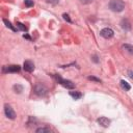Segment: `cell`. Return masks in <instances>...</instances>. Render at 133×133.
I'll use <instances>...</instances> for the list:
<instances>
[{
  "label": "cell",
  "mask_w": 133,
  "mask_h": 133,
  "mask_svg": "<svg viewBox=\"0 0 133 133\" xmlns=\"http://www.w3.org/2000/svg\"><path fill=\"white\" fill-rule=\"evenodd\" d=\"M109 8L112 11L115 12H121L125 8V3L123 0H111L109 2Z\"/></svg>",
  "instance_id": "obj_1"
},
{
  "label": "cell",
  "mask_w": 133,
  "mask_h": 133,
  "mask_svg": "<svg viewBox=\"0 0 133 133\" xmlns=\"http://www.w3.org/2000/svg\"><path fill=\"white\" fill-rule=\"evenodd\" d=\"M53 77L56 79V81L58 82V83H60L62 86H64V87H66V88H74V83L72 82V81H70V80H65V79H62L61 77H59V76H57V75H53Z\"/></svg>",
  "instance_id": "obj_2"
},
{
  "label": "cell",
  "mask_w": 133,
  "mask_h": 133,
  "mask_svg": "<svg viewBox=\"0 0 133 133\" xmlns=\"http://www.w3.org/2000/svg\"><path fill=\"white\" fill-rule=\"evenodd\" d=\"M21 68L18 64H10V65H5L3 66V73H17L20 72Z\"/></svg>",
  "instance_id": "obj_3"
},
{
  "label": "cell",
  "mask_w": 133,
  "mask_h": 133,
  "mask_svg": "<svg viewBox=\"0 0 133 133\" xmlns=\"http://www.w3.org/2000/svg\"><path fill=\"white\" fill-rule=\"evenodd\" d=\"M100 34H101V36H103L104 38L108 39V38H111V37L113 36L114 32H113V30H112L111 28L106 27V28H103V29L100 31Z\"/></svg>",
  "instance_id": "obj_4"
},
{
  "label": "cell",
  "mask_w": 133,
  "mask_h": 133,
  "mask_svg": "<svg viewBox=\"0 0 133 133\" xmlns=\"http://www.w3.org/2000/svg\"><path fill=\"white\" fill-rule=\"evenodd\" d=\"M4 112H5V115H6L8 118H10V119H15V118H16V113H15V111H14V109L11 108L10 105L6 104V105L4 106Z\"/></svg>",
  "instance_id": "obj_5"
},
{
  "label": "cell",
  "mask_w": 133,
  "mask_h": 133,
  "mask_svg": "<svg viewBox=\"0 0 133 133\" xmlns=\"http://www.w3.org/2000/svg\"><path fill=\"white\" fill-rule=\"evenodd\" d=\"M23 68H24V70H25L26 72L31 73V72H33V70H34V63H33L31 60H26V61H24Z\"/></svg>",
  "instance_id": "obj_6"
},
{
  "label": "cell",
  "mask_w": 133,
  "mask_h": 133,
  "mask_svg": "<svg viewBox=\"0 0 133 133\" xmlns=\"http://www.w3.org/2000/svg\"><path fill=\"white\" fill-rule=\"evenodd\" d=\"M34 91H35V94L36 95H38V96H44L46 92H47V88L44 86V85H36L35 86V88H34Z\"/></svg>",
  "instance_id": "obj_7"
},
{
  "label": "cell",
  "mask_w": 133,
  "mask_h": 133,
  "mask_svg": "<svg viewBox=\"0 0 133 133\" xmlns=\"http://www.w3.org/2000/svg\"><path fill=\"white\" fill-rule=\"evenodd\" d=\"M98 123H99L101 126H103V127H108V126L110 125V121H109L107 117H104V116L98 118Z\"/></svg>",
  "instance_id": "obj_8"
},
{
  "label": "cell",
  "mask_w": 133,
  "mask_h": 133,
  "mask_svg": "<svg viewBox=\"0 0 133 133\" xmlns=\"http://www.w3.org/2000/svg\"><path fill=\"white\" fill-rule=\"evenodd\" d=\"M123 49H124L125 51H127L129 54L133 55V46H131V45H129V44H125V45H123Z\"/></svg>",
  "instance_id": "obj_9"
},
{
  "label": "cell",
  "mask_w": 133,
  "mask_h": 133,
  "mask_svg": "<svg viewBox=\"0 0 133 133\" xmlns=\"http://www.w3.org/2000/svg\"><path fill=\"white\" fill-rule=\"evenodd\" d=\"M121 25H122V27H123L125 30H129V29L131 28V25H130V23H129V21H128L127 19L123 20L122 23H121Z\"/></svg>",
  "instance_id": "obj_10"
},
{
  "label": "cell",
  "mask_w": 133,
  "mask_h": 133,
  "mask_svg": "<svg viewBox=\"0 0 133 133\" xmlns=\"http://www.w3.org/2000/svg\"><path fill=\"white\" fill-rule=\"evenodd\" d=\"M70 96L74 99V100H78L82 97V94L79 91H70Z\"/></svg>",
  "instance_id": "obj_11"
},
{
  "label": "cell",
  "mask_w": 133,
  "mask_h": 133,
  "mask_svg": "<svg viewBox=\"0 0 133 133\" xmlns=\"http://www.w3.org/2000/svg\"><path fill=\"white\" fill-rule=\"evenodd\" d=\"M121 86H122L125 90H130V88H131V86L129 85V83H128L127 81H125V80H122V81H121Z\"/></svg>",
  "instance_id": "obj_12"
},
{
  "label": "cell",
  "mask_w": 133,
  "mask_h": 133,
  "mask_svg": "<svg viewBox=\"0 0 133 133\" xmlns=\"http://www.w3.org/2000/svg\"><path fill=\"white\" fill-rule=\"evenodd\" d=\"M3 22H4V24H5V25H6L8 28H10L12 31H16V30H17V29H16V28H15V27L11 25V23H10L9 21H7V20H5V19H4V20H3Z\"/></svg>",
  "instance_id": "obj_13"
},
{
  "label": "cell",
  "mask_w": 133,
  "mask_h": 133,
  "mask_svg": "<svg viewBox=\"0 0 133 133\" xmlns=\"http://www.w3.org/2000/svg\"><path fill=\"white\" fill-rule=\"evenodd\" d=\"M35 132H36V133H41V132L44 133V132H51V130H50L49 128H44V127H43V128H38V129H36Z\"/></svg>",
  "instance_id": "obj_14"
},
{
  "label": "cell",
  "mask_w": 133,
  "mask_h": 133,
  "mask_svg": "<svg viewBox=\"0 0 133 133\" xmlns=\"http://www.w3.org/2000/svg\"><path fill=\"white\" fill-rule=\"evenodd\" d=\"M14 89L16 90V92H21L23 90V86L19 85V84H16V85H14Z\"/></svg>",
  "instance_id": "obj_15"
},
{
  "label": "cell",
  "mask_w": 133,
  "mask_h": 133,
  "mask_svg": "<svg viewBox=\"0 0 133 133\" xmlns=\"http://www.w3.org/2000/svg\"><path fill=\"white\" fill-rule=\"evenodd\" d=\"M24 2H25V5H26L27 7L33 6V0H24Z\"/></svg>",
  "instance_id": "obj_16"
},
{
  "label": "cell",
  "mask_w": 133,
  "mask_h": 133,
  "mask_svg": "<svg viewBox=\"0 0 133 133\" xmlns=\"http://www.w3.org/2000/svg\"><path fill=\"white\" fill-rule=\"evenodd\" d=\"M17 25H18V27H19V29H21V30H23V31H26L27 30V28L22 24V23H20V22H18L17 23Z\"/></svg>",
  "instance_id": "obj_17"
},
{
  "label": "cell",
  "mask_w": 133,
  "mask_h": 133,
  "mask_svg": "<svg viewBox=\"0 0 133 133\" xmlns=\"http://www.w3.org/2000/svg\"><path fill=\"white\" fill-rule=\"evenodd\" d=\"M62 17H63V19H64L65 21H68V22H70V23L72 22V20L70 19V17H69V15H68V14H63V15H62Z\"/></svg>",
  "instance_id": "obj_18"
},
{
  "label": "cell",
  "mask_w": 133,
  "mask_h": 133,
  "mask_svg": "<svg viewBox=\"0 0 133 133\" xmlns=\"http://www.w3.org/2000/svg\"><path fill=\"white\" fill-rule=\"evenodd\" d=\"M88 80H92V81H96V82H101L100 79H98V78H96V77H92V76H89V77H88Z\"/></svg>",
  "instance_id": "obj_19"
},
{
  "label": "cell",
  "mask_w": 133,
  "mask_h": 133,
  "mask_svg": "<svg viewBox=\"0 0 133 133\" xmlns=\"http://www.w3.org/2000/svg\"><path fill=\"white\" fill-rule=\"evenodd\" d=\"M80 1H81V3H83V4H88V3L92 2V0H80Z\"/></svg>",
  "instance_id": "obj_20"
},
{
  "label": "cell",
  "mask_w": 133,
  "mask_h": 133,
  "mask_svg": "<svg viewBox=\"0 0 133 133\" xmlns=\"http://www.w3.org/2000/svg\"><path fill=\"white\" fill-rule=\"evenodd\" d=\"M128 75H129V77H130V78H132V79H133V71H129V72H128Z\"/></svg>",
  "instance_id": "obj_21"
},
{
  "label": "cell",
  "mask_w": 133,
  "mask_h": 133,
  "mask_svg": "<svg viewBox=\"0 0 133 133\" xmlns=\"http://www.w3.org/2000/svg\"><path fill=\"white\" fill-rule=\"evenodd\" d=\"M92 60H94L95 62H99V59H98V57H97V55H95V56L92 57Z\"/></svg>",
  "instance_id": "obj_22"
}]
</instances>
